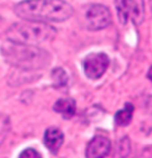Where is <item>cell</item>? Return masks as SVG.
I'll return each mask as SVG.
<instances>
[{"instance_id": "obj_10", "label": "cell", "mask_w": 152, "mask_h": 158, "mask_svg": "<svg viewBox=\"0 0 152 158\" xmlns=\"http://www.w3.org/2000/svg\"><path fill=\"white\" fill-rule=\"evenodd\" d=\"M134 114V106L131 103H126L125 107L115 114L114 120L118 126H127L132 121Z\"/></svg>"}, {"instance_id": "obj_16", "label": "cell", "mask_w": 152, "mask_h": 158, "mask_svg": "<svg viewBox=\"0 0 152 158\" xmlns=\"http://www.w3.org/2000/svg\"><path fill=\"white\" fill-rule=\"evenodd\" d=\"M147 78L152 81V66L149 68V70H148V72H147Z\"/></svg>"}, {"instance_id": "obj_13", "label": "cell", "mask_w": 152, "mask_h": 158, "mask_svg": "<svg viewBox=\"0 0 152 158\" xmlns=\"http://www.w3.org/2000/svg\"><path fill=\"white\" fill-rule=\"evenodd\" d=\"M53 84L56 87H62L67 85L68 77L66 72L62 68H55L51 73Z\"/></svg>"}, {"instance_id": "obj_2", "label": "cell", "mask_w": 152, "mask_h": 158, "mask_svg": "<svg viewBox=\"0 0 152 158\" xmlns=\"http://www.w3.org/2000/svg\"><path fill=\"white\" fill-rule=\"evenodd\" d=\"M7 63L25 71L45 69L51 63V56L44 49L7 41L1 47Z\"/></svg>"}, {"instance_id": "obj_4", "label": "cell", "mask_w": 152, "mask_h": 158, "mask_svg": "<svg viewBox=\"0 0 152 158\" xmlns=\"http://www.w3.org/2000/svg\"><path fill=\"white\" fill-rule=\"evenodd\" d=\"M113 23L112 13L108 7L101 4H91L84 14V23L91 31L102 30L109 27Z\"/></svg>"}, {"instance_id": "obj_11", "label": "cell", "mask_w": 152, "mask_h": 158, "mask_svg": "<svg viewBox=\"0 0 152 158\" xmlns=\"http://www.w3.org/2000/svg\"><path fill=\"white\" fill-rule=\"evenodd\" d=\"M131 152V142L128 137L118 140L113 149V158H127Z\"/></svg>"}, {"instance_id": "obj_7", "label": "cell", "mask_w": 152, "mask_h": 158, "mask_svg": "<svg viewBox=\"0 0 152 158\" xmlns=\"http://www.w3.org/2000/svg\"><path fill=\"white\" fill-rule=\"evenodd\" d=\"M112 149V143L104 136H95L85 149L86 158H106Z\"/></svg>"}, {"instance_id": "obj_1", "label": "cell", "mask_w": 152, "mask_h": 158, "mask_svg": "<svg viewBox=\"0 0 152 158\" xmlns=\"http://www.w3.org/2000/svg\"><path fill=\"white\" fill-rule=\"evenodd\" d=\"M16 15L24 20L37 23H62L74 14L72 6L64 0H24L14 7Z\"/></svg>"}, {"instance_id": "obj_3", "label": "cell", "mask_w": 152, "mask_h": 158, "mask_svg": "<svg viewBox=\"0 0 152 158\" xmlns=\"http://www.w3.org/2000/svg\"><path fill=\"white\" fill-rule=\"evenodd\" d=\"M56 34V29L50 24L26 20L11 25L6 31V37L14 43L37 47L51 42Z\"/></svg>"}, {"instance_id": "obj_6", "label": "cell", "mask_w": 152, "mask_h": 158, "mask_svg": "<svg viewBox=\"0 0 152 158\" xmlns=\"http://www.w3.org/2000/svg\"><path fill=\"white\" fill-rule=\"evenodd\" d=\"M109 66V58L104 52L88 54L84 60V71L90 80H98L106 73Z\"/></svg>"}, {"instance_id": "obj_9", "label": "cell", "mask_w": 152, "mask_h": 158, "mask_svg": "<svg viewBox=\"0 0 152 158\" xmlns=\"http://www.w3.org/2000/svg\"><path fill=\"white\" fill-rule=\"evenodd\" d=\"M53 110L63 118H71L76 114V102L71 98H61L55 102Z\"/></svg>"}, {"instance_id": "obj_15", "label": "cell", "mask_w": 152, "mask_h": 158, "mask_svg": "<svg viewBox=\"0 0 152 158\" xmlns=\"http://www.w3.org/2000/svg\"><path fill=\"white\" fill-rule=\"evenodd\" d=\"M146 112L150 118H152V95L146 101Z\"/></svg>"}, {"instance_id": "obj_12", "label": "cell", "mask_w": 152, "mask_h": 158, "mask_svg": "<svg viewBox=\"0 0 152 158\" xmlns=\"http://www.w3.org/2000/svg\"><path fill=\"white\" fill-rule=\"evenodd\" d=\"M10 130L11 121L9 116L3 113H0V147H1V145L6 140Z\"/></svg>"}, {"instance_id": "obj_14", "label": "cell", "mask_w": 152, "mask_h": 158, "mask_svg": "<svg viewBox=\"0 0 152 158\" xmlns=\"http://www.w3.org/2000/svg\"><path fill=\"white\" fill-rule=\"evenodd\" d=\"M18 158H43V157L38 150L29 148H25L24 150H23L22 153L19 154Z\"/></svg>"}, {"instance_id": "obj_8", "label": "cell", "mask_w": 152, "mask_h": 158, "mask_svg": "<svg viewBox=\"0 0 152 158\" xmlns=\"http://www.w3.org/2000/svg\"><path fill=\"white\" fill-rule=\"evenodd\" d=\"M64 142V135L57 127H50L47 129L44 136V143L46 147L52 153H56L60 149Z\"/></svg>"}, {"instance_id": "obj_5", "label": "cell", "mask_w": 152, "mask_h": 158, "mask_svg": "<svg viewBox=\"0 0 152 158\" xmlns=\"http://www.w3.org/2000/svg\"><path fill=\"white\" fill-rule=\"evenodd\" d=\"M115 7L119 22L126 24L132 20L135 24H141L144 18L143 0H115Z\"/></svg>"}]
</instances>
